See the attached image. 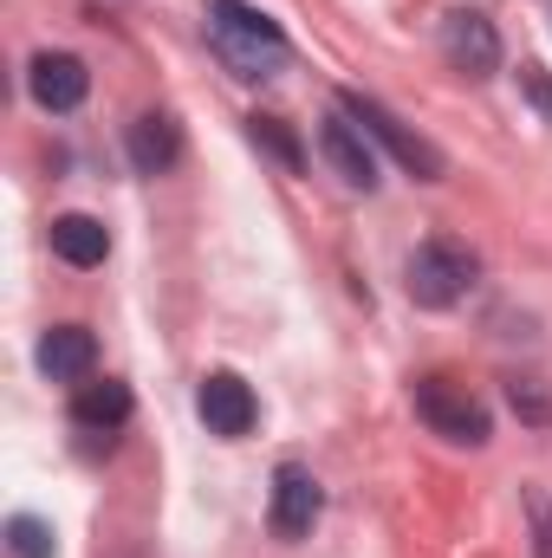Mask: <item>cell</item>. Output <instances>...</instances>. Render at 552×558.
<instances>
[{
  "label": "cell",
  "instance_id": "cell-2",
  "mask_svg": "<svg viewBox=\"0 0 552 558\" xmlns=\"http://www.w3.org/2000/svg\"><path fill=\"white\" fill-rule=\"evenodd\" d=\"M475 286H481V254H475L468 241L435 234V241H422L410 260H404V292H410L422 312H448V305H461Z\"/></svg>",
  "mask_w": 552,
  "mask_h": 558
},
{
  "label": "cell",
  "instance_id": "cell-10",
  "mask_svg": "<svg viewBox=\"0 0 552 558\" xmlns=\"http://www.w3.org/2000/svg\"><path fill=\"white\" fill-rule=\"evenodd\" d=\"M33 364H39V377H52V384H85L92 364H98V338H92L85 325H52V331L39 338Z\"/></svg>",
  "mask_w": 552,
  "mask_h": 558
},
{
  "label": "cell",
  "instance_id": "cell-16",
  "mask_svg": "<svg viewBox=\"0 0 552 558\" xmlns=\"http://www.w3.org/2000/svg\"><path fill=\"white\" fill-rule=\"evenodd\" d=\"M507 403H514V416H527V422H552V403H547V390H540V377H514Z\"/></svg>",
  "mask_w": 552,
  "mask_h": 558
},
{
  "label": "cell",
  "instance_id": "cell-5",
  "mask_svg": "<svg viewBox=\"0 0 552 558\" xmlns=\"http://www.w3.org/2000/svg\"><path fill=\"white\" fill-rule=\"evenodd\" d=\"M442 59L461 78H494L501 72V33H494V20L475 13V7H448L442 13Z\"/></svg>",
  "mask_w": 552,
  "mask_h": 558
},
{
  "label": "cell",
  "instance_id": "cell-15",
  "mask_svg": "<svg viewBox=\"0 0 552 558\" xmlns=\"http://www.w3.org/2000/svg\"><path fill=\"white\" fill-rule=\"evenodd\" d=\"M7 546H13V558H52L59 553V546H52V526L33 520V513H13V520H7Z\"/></svg>",
  "mask_w": 552,
  "mask_h": 558
},
{
  "label": "cell",
  "instance_id": "cell-9",
  "mask_svg": "<svg viewBox=\"0 0 552 558\" xmlns=\"http://www.w3.org/2000/svg\"><path fill=\"white\" fill-rule=\"evenodd\" d=\"M26 92H33V105H39V111L65 118V111H79V105H85L92 72H85V59H72V52H33V65H26Z\"/></svg>",
  "mask_w": 552,
  "mask_h": 558
},
{
  "label": "cell",
  "instance_id": "cell-1",
  "mask_svg": "<svg viewBox=\"0 0 552 558\" xmlns=\"http://www.w3.org/2000/svg\"><path fill=\"white\" fill-rule=\"evenodd\" d=\"M208 46H215V59H221L235 78H248V85L279 78L286 59H292L286 33H279L261 7H248V0H208Z\"/></svg>",
  "mask_w": 552,
  "mask_h": 558
},
{
  "label": "cell",
  "instance_id": "cell-12",
  "mask_svg": "<svg viewBox=\"0 0 552 558\" xmlns=\"http://www.w3.org/2000/svg\"><path fill=\"white\" fill-rule=\"evenodd\" d=\"M124 149H131L137 175H169L182 162V124L169 111H143L137 124H131V137H124Z\"/></svg>",
  "mask_w": 552,
  "mask_h": 558
},
{
  "label": "cell",
  "instance_id": "cell-4",
  "mask_svg": "<svg viewBox=\"0 0 552 558\" xmlns=\"http://www.w3.org/2000/svg\"><path fill=\"white\" fill-rule=\"evenodd\" d=\"M338 111H351V118L371 131V143H384V149H391V156L410 169L416 182H442V175H448V156H442L429 137H416L404 118H391L377 98H364V92H345V98H338Z\"/></svg>",
  "mask_w": 552,
  "mask_h": 558
},
{
  "label": "cell",
  "instance_id": "cell-18",
  "mask_svg": "<svg viewBox=\"0 0 552 558\" xmlns=\"http://www.w3.org/2000/svg\"><path fill=\"white\" fill-rule=\"evenodd\" d=\"M520 85H527V98L552 118V78H547V72H540V65H520Z\"/></svg>",
  "mask_w": 552,
  "mask_h": 558
},
{
  "label": "cell",
  "instance_id": "cell-11",
  "mask_svg": "<svg viewBox=\"0 0 552 558\" xmlns=\"http://www.w3.org/2000/svg\"><path fill=\"white\" fill-rule=\"evenodd\" d=\"M131 384H118V377H105V384H79V397H72V428L79 435H92V441H111L124 422H131Z\"/></svg>",
  "mask_w": 552,
  "mask_h": 558
},
{
  "label": "cell",
  "instance_id": "cell-3",
  "mask_svg": "<svg viewBox=\"0 0 552 558\" xmlns=\"http://www.w3.org/2000/svg\"><path fill=\"white\" fill-rule=\"evenodd\" d=\"M416 416L429 422V435H442V441H455V448H481V441L494 435L488 403L468 397V390L448 384V377H422V384H416Z\"/></svg>",
  "mask_w": 552,
  "mask_h": 558
},
{
  "label": "cell",
  "instance_id": "cell-17",
  "mask_svg": "<svg viewBox=\"0 0 552 558\" xmlns=\"http://www.w3.org/2000/svg\"><path fill=\"white\" fill-rule=\"evenodd\" d=\"M527 513H533V558H552V500L540 487H527Z\"/></svg>",
  "mask_w": 552,
  "mask_h": 558
},
{
  "label": "cell",
  "instance_id": "cell-7",
  "mask_svg": "<svg viewBox=\"0 0 552 558\" xmlns=\"http://www.w3.org/2000/svg\"><path fill=\"white\" fill-rule=\"evenodd\" d=\"M319 156L332 162V175L345 182V189H377V149H371V131L351 118V111H332L325 124H319Z\"/></svg>",
  "mask_w": 552,
  "mask_h": 558
},
{
  "label": "cell",
  "instance_id": "cell-14",
  "mask_svg": "<svg viewBox=\"0 0 552 558\" xmlns=\"http://www.w3.org/2000/svg\"><path fill=\"white\" fill-rule=\"evenodd\" d=\"M248 131H254V143H261V149H274V156H279V169H305V149H299V137L286 131V118L254 111V118H248Z\"/></svg>",
  "mask_w": 552,
  "mask_h": 558
},
{
  "label": "cell",
  "instance_id": "cell-8",
  "mask_svg": "<svg viewBox=\"0 0 552 558\" xmlns=\"http://www.w3.org/2000/svg\"><path fill=\"white\" fill-rule=\"evenodd\" d=\"M195 416L208 422V435L241 441V435L261 422V403H254V390H248L235 371H208V377L195 384Z\"/></svg>",
  "mask_w": 552,
  "mask_h": 558
},
{
  "label": "cell",
  "instance_id": "cell-13",
  "mask_svg": "<svg viewBox=\"0 0 552 558\" xmlns=\"http://www.w3.org/2000/svg\"><path fill=\"white\" fill-rule=\"evenodd\" d=\"M52 254H59L65 267H105L111 228H105L98 215H59V221H52Z\"/></svg>",
  "mask_w": 552,
  "mask_h": 558
},
{
  "label": "cell",
  "instance_id": "cell-6",
  "mask_svg": "<svg viewBox=\"0 0 552 558\" xmlns=\"http://www.w3.org/2000/svg\"><path fill=\"white\" fill-rule=\"evenodd\" d=\"M319 513H325V494H319V481H312V468H299V461H286L274 474V500H267V526H274V539L286 546H299V539H312V526H319Z\"/></svg>",
  "mask_w": 552,
  "mask_h": 558
}]
</instances>
